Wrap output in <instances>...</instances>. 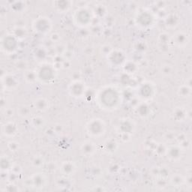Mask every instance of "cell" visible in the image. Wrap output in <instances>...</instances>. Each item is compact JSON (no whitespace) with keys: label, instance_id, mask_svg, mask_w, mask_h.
<instances>
[{"label":"cell","instance_id":"6da1fadb","mask_svg":"<svg viewBox=\"0 0 192 192\" xmlns=\"http://www.w3.org/2000/svg\"><path fill=\"white\" fill-rule=\"evenodd\" d=\"M118 100H119V95L114 89H106L101 95V103L108 108L115 107L118 104Z\"/></svg>","mask_w":192,"mask_h":192},{"label":"cell","instance_id":"7a4b0ae2","mask_svg":"<svg viewBox=\"0 0 192 192\" xmlns=\"http://www.w3.org/2000/svg\"><path fill=\"white\" fill-rule=\"evenodd\" d=\"M89 133H91L92 134L99 135L101 134L102 131H104V125L103 122L100 120H94L90 122L89 125L88 126Z\"/></svg>","mask_w":192,"mask_h":192},{"label":"cell","instance_id":"3957f363","mask_svg":"<svg viewBox=\"0 0 192 192\" xmlns=\"http://www.w3.org/2000/svg\"><path fill=\"white\" fill-rule=\"evenodd\" d=\"M2 48L7 52H12L17 48V41L12 36H8L2 41Z\"/></svg>","mask_w":192,"mask_h":192},{"label":"cell","instance_id":"277c9868","mask_svg":"<svg viewBox=\"0 0 192 192\" xmlns=\"http://www.w3.org/2000/svg\"><path fill=\"white\" fill-rule=\"evenodd\" d=\"M54 71L51 69V68L48 66H44L41 68L39 72L40 79L44 81H48L54 78Z\"/></svg>","mask_w":192,"mask_h":192},{"label":"cell","instance_id":"5b68a950","mask_svg":"<svg viewBox=\"0 0 192 192\" xmlns=\"http://www.w3.org/2000/svg\"><path fill=\"white\" fill-rule=\"evenodd\" d=\"M35 29H37V31L41 32H47L50 29V23L49 20L47 19H40L37 20L36 23L35 24Z\"/></svg>","mask_w":192,"mask_h":192},{"label":"cell","instance_id":"8992f818","mask_svg":"<svg viewBox=\"0 0 192 192\" xmlns=\"http://www.w3.org/2000/svg\"><path fill=\"white\" fill-rule=\"evenodd\" d=\"M77 22H79L81 25H86L89 22L90 15L86 11H80L79 13H77Z\"/></svg>","mask_w":192,"mask_h":192},{"label":"cell","instance_id":"52a82bcc","mask_svg":"<svg viewBox=\"0 0 192 192\" xmlns=\"http://www.w3.org/2000/svg\"><path fill=\"white\" fill-rule=\"evenodd\" d=\"M3 134L7 136H13L14 134H16L17 127L15 124L13 122H8L3 126L2 128Z\"/></svg>","mask_w":192,"mask_h":192},{"label":"cell","instance_id":"ba28073f","mask_svg":"<svg viewBox=\"0 0 192 192\" xmlns=\"http://www.w3.org/2000/svg\"><path fill=\"white\" fill-rule=\"evenodd\" d=\"M17 84L16 79L12 76H7L5 77L4 80V85L7 88H14V86H16Z\"/></svg>","mask_w":192,"mask_h":192},{"label":"cell","instance_id":"9c48e42d","mask_svg":"<svg viewBox=\"0 0 192 192\" xmlns=\"http://www.w3.org/2000/svg\"><path fill=\"white\" fill-rule=\"evenodd\" d=\"M72 92L73 93V95H80L82 94V92H83V86L81 83H77L75 84H74L73 86H72Z\"/></svg>","mask_w":192,"mask_h":192},{"label":"cell","instance_id":"30bf717a","mask_svg":"<svg viewBox=\"0 0 192 192\" xmlns=\"http://www.w3.org/2000/svg\"><path fill=\"white\" fill-rule=\"evenodd\" d=\"M139 20L140 21V23L142 24V25H149V24L151 23L152 17H151L149 14L146 13V14H143L140 17Z\"/></svg>","mask_w":192,"mask_h":192},{"label":"cell","instance_id":"8fae6325","mask_svg":"<svg viewBox=\"0 0 192 192\" xmlns=\"http://www.w3.org/2000/svg\"><path fill=\"white\" fill-rule=\"evenodd\" d=\"M36 105H37V107H38V110H44L47 109V101H46L45 99L41 98L37 101Z\"/></svg>","mask_w":192,"mask_h":192},{"label":"cell","instance_id":"7c38bea8","mask_svg":"<svg viewBox=\"0 0 192 192\" xmlns=\"http://www.w3.org/2000/svg\"><path fill=\"white\" fill-rule=\"evenodd\" d=\"M138 112L140 115L142 116H146L148 115L149 107L147 104H141L138 108Z\"/></svg>","mask_w":192,"mask_h":192},{"label":"cell","instance_id":"4fadbf2b","mask_svg":"<svg viewBox=\"0 0 192 192\" xmlns=\"http://www.w3.org/2000/svg\"><path fill=\"white\" fill-rule=\"evenodd\" d=\"M141 92L142 95L144 97H149V95H151V92H152V89L149 85L143 86L142 89H141Z\"/></svg>","mask_w":192,"mask_h":192},{"label":"cell","instance_id":"5bb4252c","mask_svg":"<svg viewBox=\"0 0 192 192\" xmlns=\"http://www.w3.org/2000/svg\"><path fill=\"white\" fill-rule=\"evenodd\" d=\"M1 167L2 170H6L10 167V161L8 159L2 157L1 159Z\"/></svg>","mask_w":192,"mask_h":192},{"label":"cell","instance_id":"9a60e30c","mask_svg":"<svg viewBox=\"0 0 192 192\" xmlns=\"http://www.w3.org/2000/svg\"><path fill=\"white\" fill-rule=\"evenodd\" d=\"M83 149L84 151V153H88V154H91L94 151L93 146L92 143H85V145H83Z\"/></svg>","mask_w":192,"mask_h":192},{"label":"cell","instance_id":"2e32d148","mask_svg":"<svg viewBox=\"0 0 192 192\" xmlns=\"http://www.w3.org/2000/svg\"><path fill=\"white\" fill-rule=\"evenodd\" d=\"M34 181V184L37 185V186H41L43 185V182H44V179H43V177L41 176H35V178L33 179Z\"/></svg>","mask_w":192,"mask_h":192},{"label":"cell","instance_id":"e0dca14e","mask_svg":"<svg viewBox=\"0 0 192 192\" xmlns=\"http://www.w3.org/2000/svg\"><path fill=\"white\" fill-rule=\"evenodd\" d=\"M179 155V149L177 148H172L170 151V157L173 159H176Z\"/></svg>","mask_w":192,"mask_h":192},{"label":"cell","instance_id":"ac0fdd59","mask_svg":"<svg viewBox=\"0 0 192 192\" xmlns=\"http://www.w3.org/2000/svg\"><path fill=\"white\" fill-rule=\"evenodd\" d=\"M14 34L16 35L17 38H23V37H25V31H24L23 29L21 28H17L15 31H14Z\"/></svg>","mask_w":192,"mask_h":192},{"label":"cell","instance_id":"d6986e66","mask_svg":"<svg viewBox=\"0 0 192 192\" xmlns=\"http://www.w3.org/2000/svg\"><path fill=\"white\" fill-rule=\"evenodd\" d=\"M26 79L28 81H32L35 79V74L32 72H29L26 74Z\"/></svg>","mask_w":192,"mask_h":192},{"label":"cell","instance_id":"ffe728a7","mask_svg":"<svg viewBox=\"0 0 192 192\" xmlns=\"http://www.w3.org/2000/svg\"><path fill=\"white\" fill-rule=\"evenodd\" d=\"M71 167H73V166H72V165H70V164H66V165L63 167L64 171L66 173H71L72 170H73V169H69L71 168Z\"/></svg>","mask_w":192,"mask_h":192},{"label":"cell","instance_id":"44dd1931","mask_svg":"<svg viewBox=\"0 0 192 192\" xmlns=\"http://www.w3.org/2000/svg\"><path fill=\"white\" fill-rule=\"evenodd\" d=\"M17 144V143H14V142H11V143H8V147H9V148H10L11 149V151L12 150L15 151L18 147V146Z\"/></svg>","mask_w":192,"mask_h":192},{"label":"cell","instance_id":"7402d4cb","mask_svg":"<svg viewBox=\"0 0 192 192\" xmlns=\"http://www.w3.org/2000/svg\"><path fill=\"white\" fill-rule=\"evenodd\" d=\"M29 109H28L27 107H22V108H21V109H20V115H23V116H24L23 113H25V116H27L28 113H29Z\"/></svg>","mask_w":192,"mask_h":192},{"label":"cell","instance_id":"603a6c76","mask_svg":"<svg viewBox=\"0 0 192 192\" xmlns=\"http://www.w3.org/2000/svg\"><path fill=\"white\" fill-rule=\"evenodd\" d=\"M40 118H35V119H33V122H35V125H37V126H40V125H41V123L43 122V119H41V121H38L39 120Z\"/></svg>","mask_w":192,"mask_h":192}]
</instances>
